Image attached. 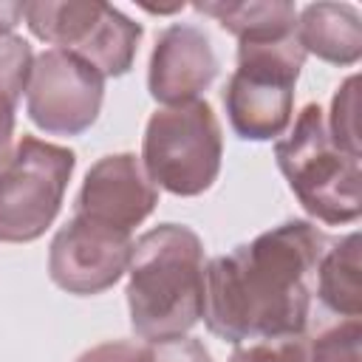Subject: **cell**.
I'll list each match as a JSON object with an SVG mask.
<instances>
[{
    "label": "cell",
    "instance_id": "cell-1",
    "mask_svg": "<svg viewBox=\"0 0 362 362\" xmlns=\"http://www.w3.org/2000/svg\"><path fill=\"white\" fill-rule=\"evenodd\" d=\"M328 243L322 229L294 218L212 257L204 272L201 311L209 334L232 345L303 337L317 263Z\"/></svg>",
    "mask_w": 362,
    "mask_h": 362
},
{
    "label": "cell",
    "instance_id": "cell-2",
    "mask_svg": "<svg viewBox=\"0 0 362 362\" xmlns=\"http://www.w3.org/2000/svg\"><path fill=\"white\" fill-rule=\"evenodd\" d=\"M204 243L184 223H158L133 243L127 266L130 328L144 342L184 337L204 311Z\"/></svg>",
    "mask_w": 362,
    "mask_h": 362
},
{
    "label": "cell",
    "instance_id": "cell-3",
    "mask_svg": "<svg viewBox=\"0 0 362 362\" xmlns=\"http://www.w3.org/2000/svg\"><path fill=\"white\" fill-rule=\"evenodd\" d=\"M274 158L288 189L311 218L325 226H342L359 218V156H351L331 141L325 113L317 102H308L297 113L291 130L277 139Z\"/></svg>",
    "mask_w": 362,
    "mask_h": 362
},
{
    "label": "cell",
    "instance_id": "cell-4",
    "mask_svg": "<svg viewBox=\"0 0 362 362\" xmlns=\"http://www.w3.org/2000/svg\"><path fill=\"white\" fill-rule=\"evenodd\" d=\"M305 65L297 37L238 42V68L223 88V107L243 141L280 139L294 116V85Z\"/></svg>",
    "mask_w": 362,
    "mask_h": 362
},
{
    "label": "cell",
    "instance_id": "cell-5",
    "mask_svg": "<svg viewBox=\"0 0 362 362\" xmlns=\"http://www.w3.org/2000/svg\"><path fill=\"white\" fill-rule=\"evenodd\" d=\"M223 158L221 122L209 102L158 107L144 127L141 164L150 181L173 195L192 198L206 192Z\"/></svg>",
    "mask_w": 362,
    "mask_h": 362
},
{
    "label": "cell",
    "instance_id": "cell-6",
    "mask_svg": "<svg viewBox=\"0 0 362 362\" xmlns=\"http://www.w3.org/2000/svg\"><path fill=\"white\" fill-rule=\"evenodd\" d=\"M76 156L62 144L23 136L0 161V240L31 243L59 215Z\"/></svg>",
    "mask_w": 362,
    "mask_h": 362
},
{
    "label": "cell",
    "instance_id": "cell-7",
    "mask_svg": "<svg viewBox=\"0 0 362 362\" xmlns=\"http://www.w3.org/2000/svg\"><path fill=\"white\" fill-rule=\"evenodd\" d=\"M23 17L37 40L85 59L105 79L133 68L144 34L141 23L99 0H34Z\"/></svg>",
    "mask_w": 362,
    "mask_h": 362
},
{
    "label": "cell",
    "instance_id": "cell-8",
    "mask_svg": "<svg viewBox=\"0 0 362 362\" xmlns=\"http://www.w3.org/2000/svg\"><path fill=\"white\" fill-rule=\"evenodd\" d=\"M105 76L85 59L48 48L34 57L25 110L28 119L51 136H79L85 133L102 110Z\"/></svg>",
    "mask_w": 362,
    "mask_h": 362
},
{
    "label": "cell",
    "instance_id": "cell-9",
    "mask_svg": "<svg viewBox=\"0 0 362 362\" xmlns=\"http://www.w3.org/2000/svg\"><path fill=\"white\" fill-rule=\"evenodd\" d=\"M133 243V235L124 229L74 215L51 240L48 274L68 294H102L127 272Z\"/></svg>",
    "mask_w": 362,
    "mask_h": 362
},
{
    "label": "cell",
    "instance_id": "cell-10",
    "mask_svg": "<svg viewBox=\"0 0 362 362\" xmlns=\"http://www.w3.org/2000/svg\"><path fill=\"white\" fill-rule=\"evenodd\" d=\"M158 204V187L150 181L144 164L133 153H113L99 158L79 187L74 215L133 232Z\"/></svg>",
    "mask_w": 362,
    "mask_h": 362
},
{
    "label": "cell",
    "instance_id": "cell-11",
    "mask_svg": "<svg viewBox=\"0 0 362 362\" xmlns=\"http://www.w3.org/2000/svg\"><path fill=\"white\" fill-rule=\"evenodd\" d=\"M218 76L215 48L198 25H167L150 54L147 90L164 107L195 102Z\"/></svg>",
    "mask_w": 362,
    "mask_h": 362
},
{
    "label": "cell",
    "instance_id": "cell-12",
    "mask_svg": "<svg viewBox=\"0 0 362 362\" xmlns=\"http://www.w3.org/2000/svg\"><path fill=\"white\" fill-rule=\"evenodd\" d=\"M300 48L331 65H356L362 57V14L351 3H308L297 14Z\"/></svg>",
    "mask_w": 362,
    "mask_h": 362
},
{
    "label": "cell",
    "instance_id": "cell-13",
    "mask_svg": "<svg viewBox=\"0 0 362 362\" xmlns=\"http://www.w3.org/2000/svg\"><path fill=\"white\" fill-rule=\"evenodd\" d=\"M192 8L212 17L238 42L291 37L297 25V8L288 0H201Z\"/></svg>",
    "mask_w": 362,
    "mask_h": 362
},
{
    "label": "cell",
    "instance_id": "cell-14",
    "mask_svg": "<svg viewBox=\"0 0 362 362\" xmlns=\"http://www.w3.org/2000/svg\"><path fill=\"white\" fill-rule=\"evenodd\" d=\"M359 232H351L339 240H331L317 263L314 288L320 303L339 314V317H359L362 314V283H359Z\"/></svg>",
    "mask_w": 362,
    "mask_h": 362
},
{
    "label": "cell",
    "instance_id": "cell-15",
    "mask_svg": "<svg viewBox=\"0 0 362 362\" xmlns=\"http://www.w3.org/2000/svg\"><path fill=\"white\" fill-rule=\"evenodd\" d=\"M34 65L31 42L17 34H0V161L11 150L14 139V113L23 90L28 88Z\"/></svg>",
    "mask_w": 362,
    "mask_h": 362
},
{
    "label": "cell",
    "instance_id": "cell-16",
    "mask_svg": "<svg viewBox=\"0 0 362 362\" xmlns=\"http://www.w3.org/2000/svg\"><path fill=\"white\" fill-rule=\"evenodd\" d=\"M308 362H362V320L345 317L342 322L305 339Z\"/></svg>",
    "mask_w": 362,
    "mask_h": 362
},
{
    "label": "cell",
    "instance_id": "cell-17",
    "mask_svg": "<svg viewBox=\"0 0 362 362\" xmlns=\"http://www.w3.org/2000/svg\"><path fill=\"white\" fill-rule=\"evenodd\" d=\"M359 76H348L334 99H331V113H328V136L337 147H342L351 156H359V127H356V110H359Z\"/></svg>",
    "mask_w": 362,
    "mask_h": 362
},
{
    "label": "cell",
    "instance_id": "cell-18",
    "mask_svg": "<svg viewBox=\"0 0 362 362\" xmlns=\"http://www.w3.org/2000/svg\"><path fill=\"white\" fill-rule=\"evenodd\" d=\"M229 362H308L305 337L240 342V345H235Z\"/></svg>",
    "mask_w": 362,
    "mask_h": 362
},
{
    "label": "cell",
    "instance_id": "cell-19",
    "mask_svg": "<svg viewBox=\"0 0 362 362\" xmlns=\"http://www.w3.org/2000/svg\"><path fill=\"white\" fill-rule=\"evenodd\" d=\"M76 362H156L150 342H130V339H116V342H102L88 348L85 354L76 356Z\"/></svg>",
    "mask_w": 362,
    "mask_h": 362
},
{
    "label": "cell",
    "instance_id": "cell-20",
    "mask_svg": "<svg viewBox=\"0 0 362 362\" xmlns=\"http://www.w3.org/2000/svg\"><path fill=\"white\" fill-rule=\"evenodd\" d=\"M153 348V359L156 362H212L206 345L195 337H175V339H161V342H150Z\"/></svg>",
    "mask_w": 362,
    "mask_h": 362
},
{
    "label": "cell",
    "instance_id": "cell-21",
    "mask_svg": "<svg viewBox=\"0 0 362 362\" xmlns=\"http://www.w3.org/2000/svg\"><path fill=\"white\" fill-rule=\"evenodd\" d=\"M23 14H25V3L0 0V34H11L14 25L23 20Z\"/></svg>",
    "mask_w": 362,
    "mask_h": 362
}]
</instances>
